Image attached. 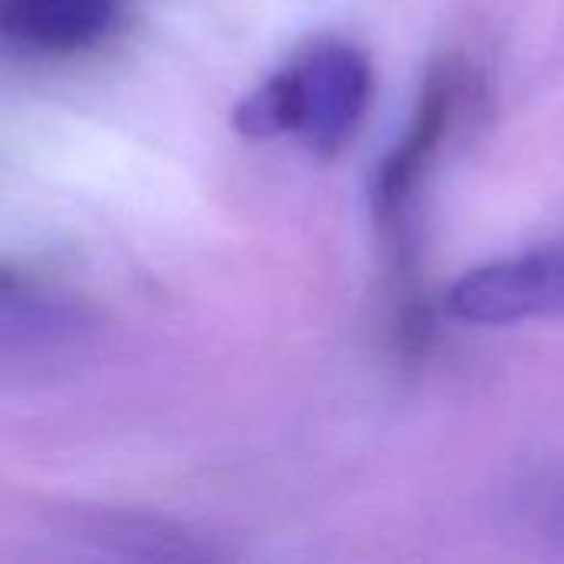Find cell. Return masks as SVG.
<instances>
[{
	"label": "cell",
	"instance_id": "1",
	"mask_svg": "<svg viewBox=\"0 0 564 564\" xmlns=\"http://www.w3.org/2000/svg\"><path fill=\"white\" fill-rule=\"evenodd\" d=\"M373 99L370 56L337 36L297 50L235 109L248 139H297L317 155H337L360 132Z\"/></svg>",
	"mask_w": 564,
	"mask_h": 564
},
{
	"label": "cell",
	"instance_id": "2",
	"mask_svg": "<svg viewBox=\"0 0 564 564\" xmlns=\"http://www.w3.org/2000/svg\"><path fill=\"white\" fill-rule=\"evenodd\" d=\"M469 99V69L459 59H443L433 66L430 79L423 83L420 102L397 139V145L383 155L373 175V212L377 221L397 241V278H400V337L406 347H416L426 334L423 324V301L416 291V271L406 248V218L410 208L433 172L440 149L446 145L459 112Z\"/></svg>",
	"mask_w": 564,
	"mask_h": 564
},
{
	"label": "cell",
	"instance_id": "3",
	"mask_svg": "<svg viewBox=\"0 0 564 564\" xmlns=\"http://www.w3.org/2000/svg\"><path fill=\"white\" fill-rule=\"evenodd\" d=\"M446 307L456 321L506 327L564 314V241L509 254L463 274Z\"/></svg>",
	"mask_w": 564,
	"mask_h": 564
},
{
	"label": "cell",
	"instance_id": "4",
	"mask_svg": "<svg viewBox=\"0 0 564 564\" xmlns=\"http://www.w3.org/2000/svg\"><path fill=\"white\" fill-rule=\"evenodd\" d=\"M122 0H0V40L33 56H69L99 43Z\"/></svg>",
	"mask_w": 564,
	"mask_h": 564
},
{
	"label": "cell",
	"instance_id": "5",
	"mask_svg": "<svg viewBox=\"0 0 564 564\" xmlns=\"http://www.w3.org/2000/svg\"><path fill=\"white\" fill-rule=\"evenodd\" d=\"M562 516H564V512H562Z\"/></svg>",
	"mask_w": 564,
	"mask_h": 564
}]
</instances>
